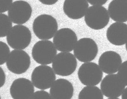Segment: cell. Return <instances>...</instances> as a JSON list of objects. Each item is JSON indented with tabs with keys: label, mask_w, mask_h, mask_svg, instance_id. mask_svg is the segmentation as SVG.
Wrapping results in <instances>:
<instances>
[{
	"label": "cell",
	"mask_w": 127,
	"mask_h": 99,
	"mask_svg": "<svg viewBox=\"0 0 127 99\" xmlns=\"http://www.w3.org/2000/svg\"><path fill=\"white\" fill-rule=\"evenodd\" d=\"M58 22L50 15L43 14L37 17L32 24V29L39 39L47 40L54 37L58 31Z\"/></svg>",
	"instance_id": "6da1fadb"
},
{
	"label": "cell",
	"mask_w": 127,
	"mask_h": 99,
	"mask_svg": "<svg viewBox=\"0 0 127 99\" xmlns=\"http://www.w3.org/2000/svg\"><path fill=\"white\" fill-rule=\"evenodd\" d=\"M32 35L29 29L22 25L12 27L6 37L7 43L12 49L18 50L24 49L30 44Z\"/></svg>",
	"instance_id": "7a4b0ae2"
},
{
	"label": "cell",
	"mask_w": 127,
	"mask_h": 99,
	"mask_svg": "<svg viewBox=\"0 0 127 99\" xmlns=\"http://www.w3.org/2000/svg\"><path fill=\"white\" fill-rule=\"evenodd\" d=\"M57 53V50L53 43L47 40L37 42L32 50L33 59L37 63L42 65L52 63Z\"/></svg>",
	"instance_id": "3957f363"
},
{
	"label": "cell",
	"mask_w": 127,
	"mask_h": 99,
	"mask_svg": "<svg viewBox=\"0 0 127 99\" xmlns=\"http://www.w3.org/2000/svg\"><path fill=\"white\" fill-rule=\"evenodd\" d=\"M84 19L89 27L98 30L107 26L110 20V16L107 9L104 7L93 6L88 9Z\"/></svg>",
	"instance_id": "277c9868"
},
{
	"label": "cell",
	"mask_w": 127,
	"mask_h": 99,
	"mask_svg": "<svg viewBox=\"0 0 127 99\" xmlns=\"http://www.w3.org/2000/svg\"><path fill=\"white\" fill-rule=\"evenodd\" d=\"M52 66L56 74L62 76H68L75 71L77 61L72 53L61 52L56 56Z\"/></svg>",
	"instance_id": "5b68a950"
},
{
	"label": "cell",
	"mask_w": 127,
	"mask_h": 99,
	"mask_svg": "<svg viewBox=\"0 0 127 99\" xmlns=\"http://www.w3.org/2000/svg\"><path fill=\"white\" fill-rule=\"evenodd\" d=\"M56 79V76L53 69L46 65H40L35 67L31 76L33 85L41 90L50 88Z\"/></svg>",
	"instance_id": "8992f818"
},
{
	"label": "cell",
	"mask_w": 127,
	"mask_h": 99,
	"mask_svg": "<svg viewBox=\"0 0 127 99\" xmlns=\"http://www.w3.org/2000/svg\"><path fill=\"white\" fill-rule=\"evenodd\" d=\"M78 75L81 82L85 85L95 86L101 82L103 73L96 63L87 62L79 67Z\"/></svg>",
	"instance_id": "52a82bcc"
},
{
	"label": "cell",
	"mask_w": 127,
	"mask_h": 99,
	"mask_svg": "<svg viewBox=\"0 0 127 99\" xmlns=\"http://www.w3.org/2000/svg\"><path fill=\"white\" fill-rule=\"evenodd\" d=\"M31 64L29 55L23 50L11 51L6 62V66L10 71L16 74H21L27 71Z\"/></svg>",
	"instance_id": "ba28073f"
},
{
	"label": "cell",
	"mask_w": 127,
	"mask_h": 99,
	"mask_svg": "<svg viewBox=\"0 0 127 99\" xmlns=\"http://www.w3.org/2000/svg\"><path fill=\"white\" fill-rule=\"evenodd\" d=\"M98 52L96 43L89 38H83L78 41L73 49L74 55L79 61L87 63L95 59Z\"/></svg>",
	"instance_id": "9c48e42d"
},
{
	"label": "cell",
	"mask_w": 127,
	"mask_h": 99,
	"mask_svg": "<svg viewBox=\"0 0 127 99\" xmlns=\"http://www.w3.org/2000/svg\"><path fill=\"white\" fill-rule=\"evenodd\" d=\"M78 38L75 33L69 28H62L57 31L53 37L54 45L59 51H72L76 44Z\"/></svg>",
	"instance_id": "30bf717a"
},
{
	"label": "cell",
	"mask_w": 127,
	"mask_h": 99,
	"mask_svg": "<svg viewBox=\"0 0 127 99\" xmlns=\"http://www.w3.org/2000/svg\"><path fill=\"white\" fill-rule=\"evenodd\" d=\"M126 85L117 74L106 75L100 85L103 95L109 98H117L122 95Z\"/></svg>",
	"instance_id": "8fae6325"
},
{
	"label": "cell",
	"mask_w": 127,
	"mask_h": 99,
	"mask_svg": "<svg viewBox=\"0 0 127 99\" xmlns=\"http://www.w3.org/2000/svg\"><path fill=\"white\" fill-rule=\"evenodd\" d=\"M32 9L30 4L24 0H17L12 4L8 11V17L13 23L21 25L31 17Z\"/></svg>",
	"instance_id": "7c38bea8"
},
{
	"label": "cell",
	"mask_w": 127,
	"mask_h": 99,
	"mask_svg": "<svg viewBox=\"0 0 127 99\" xmlns=\"http://www.w3.org/2000/svg\"><path fill=\"white\" fill-rule=\"evenodd\" d=\"M34 90L33 84L29 80L21 78L13 81L10 92L13 99H30Z\"/></svg>",
	"instance_id": "4fadbf2b"
},
{
	"label": "cell",
	"mask_w": 127,
	"mask_h": 99,
	"mask_svg": "<svg viewBox=\"0 0 127 99\" xmlns=\"http://www.w3.org/2000/svg\"><path fill=\"white\" fill-rule=\"evenodd\" d=\"M122 62V58L117 52L107 51L100 56L98 60L99 66L103 72L110 74L118 71Z\"/></svg>",
	"instance_id": "5bb4252c"
},
{
	"label": "cell",
	"mask_w": 127,
	"mask_h": 99,
	"mask_svg": "<svg viewBox=\"0 0 127 99\" xmlns=\"http://www.w3.org/2000/svg\"><path fill=\"white\" fill-rule=\"evenodd\" d=\"M88 7L86 0H66L64 2L63 10L69 18L77 20L84 16Z\"/></svg>",
	"instance_id": "9a60e30c"
},
{
	"label": "cell",
	"mask_w": 127,
	"mask_h": 99,
	"mask_svg": "<svg viewBox=\"0 0 127 99\" xmlns=\"http://www.w3.org/2000/svg\"><path fill=\"white\" fill-rule=\"evenodd\" d=\"M127 32L126 24L115 22L108 28L106 36L111 43L115 46H122L127 43Z\"/></svg>",
	"instance_id": "2e32d148"
},
{
	"label": "cell",
	"mask_w": 127,
	"mask_h": 99,
	"mask_svg": "<svg viewBox=\"0 0 127 99\" xmlns=\"http://www.w3.org/2000/svg\"><path fill=\"white\" fill-rule=\"evenodd\" d=\"M73 92L72 84L64 78L56 80L50 90V94L53 99H71Z\"/></svg>",
	"instance_id": "e0dca14e"
},
{
	"label": "cell",
	"mask_w": 127,
	"mask_h": 99,
	"mask_svg": "<svg viewBox=\"0 0 127 99\" xmlns=\"http://www.w3.org/2000/svg\"><path fill=\"white\" fill-rule=\"evenodd\" d=\"M111 18L117 22L127 21V0H114L109 4L108 10Z\"/></svg>",
	"instance_id": "ac0fdd59"
},
{
	"label": "cell",
	"mask_w": 127,
	"mask_h": 99,
	"mask_svg": "<svg viewBox=\"0 0 127 99\" xmlns=\"http://www.w3.org/2000/svg\"><path fill=\"white\" fill-rule=\"evenodd\" d=\"M78 99H104L100 89L95 86H87L80 92Z\"/></svg>",
	"instance_id": "d6986e66"
},
{
	"label": "cell",
	"mask_w": 127,
	"mask_h": 99,
	"mask_svg": "<svg viewBox=\"0 0 127 99\" xmlns=\"http://www.w3.org/2000/svg\"><path fill=\"white\" fill-rule=\"evenodd\" d=\"M12 21L5 14L0 13V37H6L12 27Z\"/></svg>",
	"instance_id": "ffe728a7"
},
{
	"label": "cell",
	"mask_w": 127,
	"mask_h": 99,
	"mask_svg": "<svg viewBox=\"0 0 127 99\" xmlns=\"http://www.w3.org/2000/svg\"><path fill=\"white\" fill-rule=\"evenodd\" d=\"M10 52V49L7 44L0 41V65L6 62Z\"/></svg>",
	"instance_id": "44dd1931"
},
{
	"label": "cell",
	"mask_w": 127,
	"mask_h": 99,
	"mask_svg": "<svg viewBox=\"0 0 127 99\" xmlns=\"http://www.w3.org/2000/svg\"><path fill=\"white\" fill-rule=\"evenodd\" d=\"M127 61H126L121 64L117 74L126 86L127 85Z\"/></svg>",
	"instance_id": "7402d4cb"
},
{
	"label": "cell",
	"mask_w": 127,
	"mask_h": 99,
	"mask_svg": "<svg viewBox=\"0 0 127 99\" xmlns=\"http://www.w3.org/2000/svg\"><path fill=\"white\" fill-rule=\"evenodd\" d=\"M30 99H53L51 95L45 91H38L35 92Z\"/></svg>",
	"instance_id": "603a6c76"
},
{
	"label": "cell",
	"mask_w": 127,
	"mask_h": 99,
	"mask_svg": "<svg viewBox=\"0 0 127 99\" xmlns=\"http://www.w3.org/2000/svg\"><path fill=\"white\" fill-rule=\"evenodd\" d=\"M12 2V0H0V13L8 10Z\"/></svg>",
	"instance_id": "cb8c5ba5"
},
{
	"label": "cell",
	"mask_w": 127,
	"mask_h": 99,
	"mask_svg": "<svg viewBox=\"0 0 127 99\" xmlns=\"http://www.w3.org/2000/svg\"><path fill=\"white\" fill-rule=\"evenodd\" d=\"M87 2L93 6H101L107 2V0H88Z\"/></svg>",
	"instance_id": "d4e9b609"
},
{
	"label": "cell",
	"mask_w": 127,
	"mask_h": 99,
	"mask_svg": "<svg viewBox=\"0 0 127 99\" xmlns=\"http://www.w3.org/2000/svg\"><path fill=\"white\" fill-rule=\"evenodd\" d=\"M6 75L2 68L0 66V88L3 86L6 81Z\"/></svg>",
	"instance_id": "484cf974"
},
{
	"label": "cell",
	"mask_w": 127,
	"mask_h": 99,
	"mask_svg": "<svg viewBox=\"0 0 127 99\" xmlns=\"http://www.w3.org/2000/svg\"><path fill=\"white\" fill-rule=\"evenodd\" d=\"M40 2L46 5H53L58 1V0H40Z\"/></svg>",
	"instance_id": "4316f807"
},
{
	"label": "cell",
	"mask_w": 127,
	"mask_h": 99,
	"mask_svg": "<svg viewBox=\"0 0 127 99\" xmlns=\"http://www.w3.org/2000/svg\"><path fill=\"white\" fill-rule=\"evenodd\" d=\"M122 99H127V88H126L124 89V91L122 94Z\"/></svg>",
	"instance_id": "83f0119b"
},
{
	"label": "cell",
	"mask_w": 127,
	"mask_h": 99,
	"mask_svg": "<svg viewBox=\"0 0 127 99\" xmlns=\"http://www.w3.org/2000/svg\"><path fill=\"white\" fill-rule=\"evenodd\" d=\"M107 99H120L118 98H109Z\"/></svg>",
	"instance_id": "f1b7e54d"
},
{
	"label": "cell",
	"mask_w": 127,
	"mask_h": 99,
	"mask_svg": "<svg viewBox=\"0 0 127 99\" xmlns=\"http://www.w3.org/2000/svg\"><path fill=\"white\" fill-rule=\"evenodd\" d=\"M0 99H1V97H0Z\"/></svg>",
	"instance_id": "f546056e"
}]
</instances>
